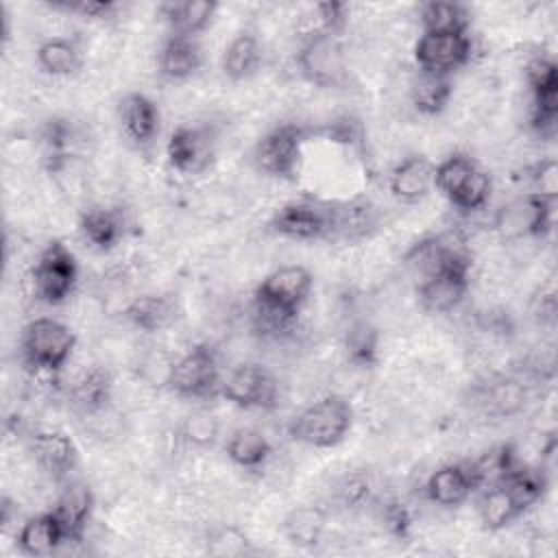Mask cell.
Here are the masks:
<instances>
[{"instance_id": "obj_1", "label": "cell", "mask_w": 558, "mask_h": 558, "mask_svg": "<svg viewBox=\"0 0 558 558\" xmlns=\"http://www.w3.org/2000/svg\"><path fill=\"white\" fill-rule=\"evenodd\" d=\"M353 427V405L342 395H325L303 408L290 423L288 436L314 449L340 445Z\"/></svg>"}, {"instance_id": "obj_2", "label": "cell", "mask_w": 558, "mask_h": 558, "mask_svg": "<svg viewBox=\"0 0 558 558\" xmlns=\"http://www.w3.org/2000/svg\"><path fill=\"white\" fill-rule=\"evenodd\" d=\"M268 231L294 240L316 242L338 238V201L296 198L275 209L268 220Z\"/></svg>"}, {"instance_id": "obj_3", "label": "cell", "mask_w": 558, "mask_h": 558, "mask_svg": "<svg viewBox=\"0 0 558 558\" xmlns=\"http://www.w3.org/2000/svg\"><path fill=\"white\" fill-rule=\"evenodd\" d=\"M294 61H296L299 74L310 85L320 89H338L349 78L342 37L325 33L316 26L301 37Z\"/></svg>"}, {"instance_id": "obj_4", "label": "cell", "mask_w": 558, "mask_h": 558, "mask_svg": "<svg viewBox=\"0 0 558 558\" xmlns=\"http://www.w3.org/2000/svg\"><path fill=\"white\" fill-rule=\"evenodd\" d=\"M76 347L74 331L54 318H35L20 333V355L33 373L57 375L63 371Z\"/></svg>"}, {"instance_id": "obj_5", "label": "cell", "mask_w": 558, "mask_h": 558, "mask_svg": "<svg viewBox=\"0 0 558 558\" xmlns=\"http://www.w3.org/2000/svg\"><path fill=\"white\" fill-rule=\"evenodd\" d=\"M310 129L296 122H283L266 131L253 146V166L279 181H296L303 166Z\"/></svg>"}, {"instance_id": "obj_6", "label": "cell", "mask_w": 558, "mask_h": 558, "mask_svg": "<svg viewBox=\"0 0 558 558\" xmlns=\"http://www.w3.org/2000/svg\"><path fill=\"white\" fill-rule=\"evenodd\" d=\"M166 384L181 399L203 401L218 397L222 377L216 347L209 342L190 347L170 364Z\"/></svg>"}, {"instance_id": "obj_7", "label": "cell", "mask_w": 558, "mask_h": 558, "mask_svg": "<svg viewBox=\"0 0 558 558\" xmlns=\"http://www.w3.org/2000/svg\"><path fill=\"white\" fill-rule=\"evenodd\" d=\"M556 220V198H545L538 194H521L495 214L493 227L506 240L519 238H547L554 231Z\"/></svg>"}, {"instance_id": "obj_8", "label": "cell", "mask_w": 558, "mask_h": 558, "mask_svg": "<svg viewBox=\"0 0 558 558\" xmlns=\"http://www.w3.org/2000/svg\"><path fill=\"white\" fill-rule=\"evenodd\" d=\"M35 296L46 305L65 303L78 281V264L74 253L59 240L48 242L33 266Z\"/></svg>"}, {"instance_id": "obj_9", "label": "cell", "mask_w": 558, "mask_h": 558, "mask_svg": "<svg viewBox=\"0 0 558 558\" xmlns=\"http://www.w3.org/2000/svg\"><path fill=\"white\" fill-rule=\"evenodd\" d=\"M471 253L453 257L432 275L423 277L416 288L418 303L429 314L453 312L469 294L471 288Z\"/></svg>"}, {"instance_id": "obj_10", "label": "cell", "mask_w": 558, "mask_h": 558, "mask_svg": "<svg viewBox=\"0 0 558 558\" xmlns=\"http://www.w3.org/2000/svg\"><path fill=\"white\" fill-rule=\"evenodd\" d=\"M220 397L242 410H272L279 403V384L266 366L246 362L222 379Z\"/></svg>"}, {"instance_id": "obj_11", "label": "cell", "mask_w": 558, "mask_h": 558, "mask_svg": "<svg viewBox=\"0 0 558 558\" xmlns=\"http://www.w3.org/2000/svg\"><path fill=\"white\" fill-rule=\"evenodd\" d=\"M473 41L469 33H421L414 44L418 72L451 76L471 61Z\"/></svg>"}, {"instance_id": "obj_12", "label": "cell", "mask_w": 558, "mask_h": 558, "mask_svg": "<svg viewBox=\"0 0 558 558\" xmlns=\"http://www.w3.org/2000/svg\"><path fill=\"white\" fill-rule=\"evenodd\" d=\"M216 157V133L205 124H181L166 142V159L181 174H201Z\"/></svg>"}, {"instance_id": "obj_13", "label": "cell", "mask_w": 558, "mask_h": 558, "mask_svg": "<svg viewBox=\"0 0 558 558\" xmlns=\"http://www.w3.org/2000/svg\"><path fill=\"white\" fill-rule=\"evenodd\" d=\"M312 288H314V277L305 266H299V264L279 266L259 281V286L255 288L253 301L301 314V307L310 299Z\"/></svg>"}, {"instance_id": "obj_14", "label": "cell", "mask_w": 558, "mask_h": 558, "mask_svg": "<svg viewBox=\"0 0 558 558\" xmlns=\"http://www.w3.org/2000/svg\"><path fill=\"white\" fill-rule=\"evenodd\" d=\"M28 451L37 466L54 482L68 480L78 464V449L74 440L61 429H39L28 438Z\"/></svg>"}, {"instance_id": "obj_15", "label": "cell", "mask_w": 558, "mask_h": 558, "mask_svg": "<svg viewBox=\"0 0 558 558\" xmlns=\"http://www.w3.org/2000/svg\"><path fill=\"white\" fill-rule=\"evenodd\" d=\"M120 124L126 140L146 150L155 144L161 126V113L153 98L142 92H129L120 100Z\"/></svg>"}, {"instance_id": "obj_16", "label": "cell", "mask_w": 558, "mask_h": 558, "mask_svg": "<svg viewBox=\"0 0 558 558\" xmlns=\"http://www.w3.org/2000/svg\"><path fill=\"white\" fill-rule=\"evenodd\" d=\"M434 163L423 153L405 155L390 172V194L401 203H418L434 190Z\"/></svg>"}, {"instance_id": "obj_17", "label": "cell", "mask_w": 558, "mask_h": 558, "mask_svg": "<svg viewBox=\"0 0 558 558\" xmlns=\"http://www.w3.org/2000/svg\"><path fill=\"white\" fill-rule=\"evenodd\" d=\"M159 17L168 26V35L198 37L211 26L218 2L214 0H168L157 7Z\"/></svg>"}, {"instance_id": "obj_18", "label": "cell", "mask_w": 558, "mask_h": 558, "mask_svg": "<svg viewBox=\"0 0 558 558\" xmlns=\"http://www.w3.org/2000/svg\"><path fill=\"white\" fill-rule=\"evenodd\" d=\"M203 65V50L196 37L168 35L157 52V70L168 81H185Z\"/></svg>"}, {"instance_id": "obj_19", "label": "cell", "mask_w": 558, "mask_h": 558, "mask_svg": "<svg viewBox=\"0 0 558 558\" xmlns=\"http://www.w3.org/2000/svg\"><path fill=\"white\" fill-rule=\"evenodd\" d=\"M52 512L57 514L65 543H81L94 514V495L85 484H70L57 499Z\"/></svg>"}, {"instance_id": "obj_20", "label": "cell", "mask_w": 558, "mask_h": 558, "mask_svg": "<svg viewBox=\"0 0 558 558\" xmlns=\"http://www.w3.org/2000/svg\"><path fill=\"white\" fill-rule=\"evenodd\" d=\"M15 545L26 556H52L59 551L61 545H65L63 527L52 510L39 512L31 519H26L15 536Z\"/></svg>"}, {"instance_id": "obj_21", "label": "cell", "mask_w": 558, "mask_h": 558, "mask_svg": "<svg viewBox=\"0 0 558 558\" xmlns=\"http://www.w3.org/2000/svg\"><path fill=\"white\" fill-rule=\"evenodd\" d=\"M475 490L477 488L466 464H442L425 482V493L429 501L442 508L464 504Z\"/></svg>"}, {"instance_id": "obj_22", "label": "cell", "mask_w": 558, "mask_h": 558, "mask_svg": "<svg viewBox=\"0 0 558 558\" xmlns=\"http://www.w3.org/2000/svg\"><path fill=\"white\" fill-rule=\"evenodd\" d=\"M264 52L257 35L253 31H240L222 50L220 57V70L225 78L233 83L248 81L251 76L257 74L262 65Z\"/></svg>"}, {"instance_id": "obj_23", "label": "cell", "mask_w": 558, "mask_h": 558, "mask_svg": "<svg viewBox=\"0 0 558 558\" xmlns=\"http://www.w3.org/2000/svg\"><path fill=\"white\" fill-rule=\"evenodd\" d=\"M81 238L96 251H111L124 235V218L113 207H89L78 218Z\"/></svg>"}, {"instance_id": "obj_24", "label": "cell", "mask_w": 558, "mask_h": 558, "mask_svg": "<svg viewBox=\"0 0 558 558\" xmlns=\"http://www.w3.org/2000/svg\"><path fill=\"white\" fill-rule=\"evenodd\" d=\"M122 318L142 333H157L172 323L174 301L166 294H140L124 305Z\"/></svg>"}, {"instance_id": "obj_25", "label": "cell", "mask_w": 558, "mask_h": 558, "mask_svg": "<svg viewBox=\"0 0 558 558\" xmlns=\"http://www.w3.org/2000/svg\"><path fill=\"white\" fill-rule=\"evenodd\" d=\"M225 453L235 466L244 471H257L270 460L272 445L259 429L238 427L229 434L225 442Z\"/></svg>"}, {"instance_id": "obj_26", "label": "cell", "mask_w": 558, "mask_h": 558, "mask_svg": "<svg viewBox=\"0 0 558 558\" xmlns=\"http://www.w3.org/2000/svg\"><path fill=\"white\" fill-rule=\"evenodd\" d=\"M113 397V379L109 371L100 366H92L85 371L70 390L72 405L83 414H96L111 403Z\"/></svg>"}, {"instance_id": "obj_27", "label": "cell", "mask_w": 558, "mask_h": 558, "mask_svg": "<svg viewBox=\"0 0 558 558\" xmlns=\"http://www.w3.org/2000/svg\"><path fill=\"white\" fill-rule=\"evenodd\" d=\"M281 530L294 547L312 549L323 541L327 530V512L320 506H299L286 514Z\"/></svg>"}, {"instance_id": "obj_28", "label": "cell", "mask_w": 558, "mask_h": 558, "mask_svg": "<svg viewBox=\"0 0 558 558\" xmlns=\"http://www.w3.org/2000/svg\"><path fill=\"white\" fill-rule=\"evenodd\" d=\"M35 63L48 76H70L83 65V54L74 39L48 37L37 46Z\"/></svg>"}, {"instance_id": "obj_29", "label": "cell", "mask_w": 558, "mask_h": 558, "mask_svg": "<svg viewBox=\"0 0 558 558\" xmlns=\"http://www.w3.org/2000/svg\"><path fill=\"white\" fill-rule=\"evenodd\" d=\"M453 96L451 76L418 72L410 85V102L421 116H440Z\"/></svg>"}, {"instance_id": "obj_30", "label": "cell", "mask_w": 558, "mask_h": 558, "mask_svg": "<svg viewBox=\"0 0 558 558\" xmlns=\"http://www.w3.org/2000/svg\"><path fill=\"white\" fill-rule=\"evenodd\" d=\"M423 33H469L471 11L460 2L429 0L418 7Z\"/></svg>"}, {"instance_id": "obj_31", "label": "cell", "mask_w": 558, "mask_h": 558, "mask_svg": "<svg viewBox=\"0 0 558 558\" xmlns=\"http://www.w3.org/2000/svg\"><path fill=\"white\" fill-rule=\"evenodd\" d=\"M76 144V131L65 118H50L41 126L44 166L48 172H59L68 166Z\"/></svg>"}, {"instance_id": "obj_32", "label": "cell", "mask_w": 558, "mask_h": 558, "mask_svg": "<svg viewBox=\"0 0 558 558\" xmlns=\"http://www.w3.org/2000/svg\"><path fill=\"white\" fill-rule=\"evenodd\" d=\"M466 466L471 471L475 488H488L493 484L504 482L519 466V460L512 445H497L484 451L480 458H475Z\"/></svg>"}, {"instance_id": "obj_33", "label": "cell", "mask_w": 558, "mask_h": 558, "mask_svg": "<svg viewBox=\"0 0 558 558\" xmlns=\"http://www.w3.org/2000/svg\"><path fill=\"white\" fill-rule=\"evenodd\" d=\"M477 512L482 527L488 532H499L523 514L501 482L484 488Z\"/></svg>"}, {"instance_id": "obj_34", "label": "cell", "mask_w": 558, "mask_h": 558, "mask_svg": "<svg viewBox=\"0 0 558 558\" xmlns=\"http://www.w3.org/2000/svg\"><path fill=\"white\" fill-rule=\"evenodd\" d=\"M344 353L347 360L357 368H373L379 360V333L366 323H353L344 333Z\"/></svg>"}, {"instance_id": "obj_35", "label": "cell", "mask_w": 558, "mask_h": 558, "mask_svg": "<svg viewBox=\"0 0 558 558\" xmlns=\"http://www.w3.org/2000/svg\"><path fill=\"white\" fill-rule=\"evenodd\" d=\"M477 168H480V163L473 157H469L464 153H453V155L445 157L440 163H436L434 187L447 201H451Z\"/></svg>"}, {"instance_id": "obj_36", "label": "cell", "mask_w": 558, "mask_h": 558, "mask_svg": "<svg viewBox=\"0 0 558 558\" xmlns=\"http://www.w3.org/2000/svg\"><path fill=\"white\" fill-rule=\"evenodd\" d=\"M525 81L532 94V102L558 100V65L549 57H534L525 65Z\"/></svg>"}, {"instance_id": "obj_37", "label": "cell", "mask_w": 558, "mask_h": 558, "mask_svg": "<svg viewBox=\"0 0 558 558\" xmlns=\"http://www.w3.org/2000/svg\"><path fill=\"white\" fill-rule=\"evenodd\" d=\"M299 314L253 301V325L266 338H286L296 329Z\"/></svg>"}, {"instance_id": "obj_38", "label": "cell", "mask_w": 558, "mask_h": 558, "mask_svg": "<svg viewBox=\"0 0 558 558\" xmlns=\"http://www.w3.org/2000/svg\"><path fill=\"white\" fill-rule=\"evenodd\" d=\"M490 192H493V179H490V174L480 166L449 203H451L458 211H462V214H473V211H480V209H484V207L488 205Z\"/></svg>"}, {"instance_id": "obj_39", "label": "cell", "mask_w": 558, "mask_h": 558, "mask_svg": "<svg viewBox=\"0 0 558 558\" xmlns=\"http://www.w3.org/2000/svg\"><path fill=\"white\" fill-rule=\"evenodd\" d=\"M207 551L211 556H220V558H240V556H248L255 554L253 541L235 525H220L216 530L209 532L207 536Z\"/></svg>"}, {"instance_id": "obj_40", "label": "cell", "mask_w": 558, "mask_h": 558, "mask_svg": "<svg viewBox=\"0 0 558 558\" xmlns=\"http://www.w3.org/2000/svg\"><path fill=\"white\" fill-rule=\"evenodd\" d=\"M514 181L527 183L530 194L556 198L558 196V163L551 157L541 159L532 166H525L521 170V174H514Z\"/></svg>"}, {"instance_id": "obj_41", "label": "cell", "mask_w": 558, "mask_h": 558, "mask_svg": "<svg viewBox=\"0 0 558 558\" xmlns=\"http://www.w3.org/2000/svg\"><path fill=\"white\" fill-rule=\"evenodd\" d=\"M52 11H63L92 22H105L118 15L120 4L113 0H54L48 2Z\"/></svg>"}, {"instance_id": "obj_42", "label": "cell", "mask_w": 558, "mask_h": 558, "mask_svg": "<svg viewBox=\"0 0 558 558\" xmlns=\"http://www.w3.org/2000/svg\"><path fill=\"white\" fill-rule=\"evenodd\" d=\"M527 126L543 142L556 140V133H558V100L532 102Z\"/></svg>"}, {"instance_id": "obj_43", "label": "cell", "mask_w": 558, "mask_h": 558, "mask_svg": "<svg viewBox=\"0 0 558 558\" xmlns=\"http://www.w3.org/2000/svg\"><path fill=\"white\" fill-rule=\"evenodd\" d=\"M316 11V28L331 33V35H340L347 31L349 24V4L347 2H320L314 7Z\"/></svg>"}, {"instance_id": "obj_44", "label": "cell", "mask_w": 558, "mask_h": 558, "mask_svg": "<svg viewBox=\"0 0 558 558\" xmlns=\"http://www.w3.org/2000/svg\"><path fill=\"white\" fill-rule=\"evenodd\" d=\"M525 399V390L517 384V381H499L488 390V401L490 405L501 412V414H510L517 408H521V401Z\"/></svg>"}, {"instance_id": "obj_45", "label": "cell", "mask_w": 558, "mask_h": 558, "mask_svg": "<svg viewBox=\"0 0 558 558\" xmlns=\"http://www.w3.org/2000/svg\"><path fill=\"white\" fill-rule=\"evenodd\" d=\"M181 434L192 445H211L218 436V423L214 416L194 414L185 418Z\"/></svg>"}, {"instance_id": "obj_46", "label": "cell", "mask_w": 558, "mask_h": 558, "mask_svg": "<svg viewBox=\"0 0 558 558\" xmlns=\"http://www.w3.org/2000/svg\"><path fill=\"white\" fill-rule=\"evenodd\" d=\"M381 521L386 525V530L397 536V538H405L410 534V527H412V514L410 510L405 508L403 501L399 499H390L384 504L381 508Z\"/></svg>"}, {"instance_id": "obj_47", "label": "cell", "mask_w": 558, "mask_h": 558, "mask_svg": "<svg viewBox=\"0 0 558 558\" xmlns=\"http://www.w3.org/2000/svg\"><path fill=\"white\" fill-rule=\"evenodd\" d=\"M340 495V501L342 506H349V504H360L366 495H368V484L362 480V477H347L344 484L340 486L338 490Z\"/></svg>"}]
</instances>
